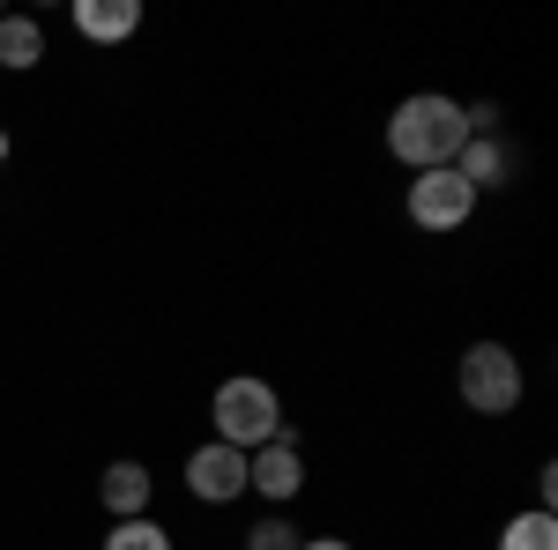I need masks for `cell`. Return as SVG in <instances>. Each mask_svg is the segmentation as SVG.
<instances>
[{
	"label": "cell",
	"mask_w": 558,
	"mask_h": 550,
	"mask_svg": "<svg viewBox=\"0 0 558 550\" xmlns=\"http://www.w3.org/2000/svg\"><path fill=\"white\" fill-rule=\"evenodd\" d=\"M462 142H470V120H462L454 97H410V105H395V120H387V149H395L402 164H417V171L454 164Z\"/></svg>",
	"instance_id": "cell-1"
},
{
	"label": "cell",
	"mask_w": 558,
	"mask_h": 550,
	"mask_svg": "<svg viewBox=\"0 0 558 550\" xmlns=\"http://www.w3.org/2000/svg\"><path fill=\"white\" fill-rule=\"evenodd\" d=\"M216 439L239 447V454L283 439V402H276V387L268 380H223L216 387Z\"/></svg>",
	"instance_id": "cell-2"
},
{
	"label": "cell",
	"mask_w": 558,
	"mask_h": 550,
	"mask_svg": "<svg viewBox=\"0 0 558 550\" xmlns=\"http://www.w3.org/2000/svg\"><path fill=\"white\" fill-rule=\"evenodd\" d=\"M462 402L484 410V417H499V410L521 402V365L507 342H476L470 357H462Z\"/></svg>",
	"instance_id": "cell-3"
},
{
	"label": "cell",
	"mask_w": 558,
	"mask_h": 550,
	"mask_svg": "<svg viewBox=\"0 0 558 550\" xmlns=\"http://www.w3.org/2000/svg\"><path fill=\"white\" fill-rule=\"evenodd\" d=\"M470 209H476V194L454 179V164L417 171V179H410V223H425V231H454V223H470Z\"/></svg>",
	"instance_id": "cell-4"
},
{
	"label": "cell",
	"mask_w": 558,
	"mask_h": 550,
	"mask_svg": "<svg viewBox=\"0 0 558 550\" xmlns=\"http://www.w3.org/2000/svg\"><path fill=\"white\" fill-rule=\"evenodd\" d=\"M186 491H194V499H209V506L239 499V491H246V454H239V447H223V439L194 447V462H186Z\"/></svg>",
	"instance_id": "cell-5"
},
{
	"label": "cell",
	"mask_w": 558,
	"mask_h": 550,
	"mask_svg": "<svg viewBox=\"0 0 558 550\" xmlns=\"http://www.w3.org/2000/svg\"><path fill=\"white\" fill-rule=\"evenodd\" d=\"M299 484H305V462H299V447H291V431H283V439H268V447H254V462H246V491L291 499Z\"/></svg>",
	"instance_id": "cell-6"
},
{
	"label": "cell",
	"mask_w": 558,
	"mask_h": 550,
	"mask_svg": "<svg viewBox=\"0 0 558 550\" xmlns=\"http://www.w3.org/2000/svg\"><path fill=\"white\" fill-rule=\"evenodd\" d=\"M454 179H462L470 194H484V186H507V179H514L507 142H499V134H470V142H462V157H454Z\"/></svg>",
	"instance_id": "cell-7"
},
{
	"label": "cell",
	"mask_w": 558,
	"mask_h": 550,
	"mask_svg": "<svg viewBox=\"0 0 558 550\" xmlns=\"http://www.w3.org/2000/svg\"><path fill=\"white\" fill-rule=\"evenodd\" d=\"M75 30L97 38V45L134 38V30H142V8H134V0H75Z\"/></svg>",
	"instance_id": "cell-8"
},
{
	"label": "cell",
	"mask_w": 558,
	"mask_h": 550,
	"mask_svg": "<svg viewBox=\"0 0 558 550\" xmlns=\"http://www.w3.org/2000/svg\"><path fill=\"white\" fill-rule=\"evenodd\" d=\"M105 506L120 513V521H142V506H149V468L142 462H112L105 468Z\"/></svg>",
	"instance_id": "cell-9"
},
{
	"label": "cell",
	"mask_w": 558,
	"mask_h": 550,
	"mask_svg": "<svg viewBox=\"0 0 558 550\" xmlns=\"http://www.w3.org/2000/svg\"><path fill=\"white\" fill-rule=\"evenodd\" d=\"M45 60V30L31 15H0V68H38Z\"/></svg>",
	"instance_id": "cell-10"
},
{
	"label": "cell",
	"mask_w": 558,
	"mask_h": 550,
	"mask_svg": "<svg viewBox=\"0 0 558 550\" xmlns=\"http://www.w3.org/2000/svg\"><path fill=\"white\" fill-rule=\"evenodd\" d=\"M499 550H558V521L551 513H521V521H507Z\"/></svg>",
	"instance_id": "cell-11"
},
{
	"label": "cell",
	"mask_w": 558,
	"mask_h": 550,
	"mask_svg": "<svg viewBox=\"0 0 558 550\" xmlns=\"http://www.w3.org/2000/svg\"><path fill=\"white\" fill-rule=\"evenodd\" d=\"M105 550H172V536H165L157 521H120V528L105 536Z\"/></svg>",
	"instance_id": "cell-12"
},
{
	"label": "cell",
	"mask_w": 558,
	"mask_h": 550,
	"mask_svg": "<svg viewBox=\"0 0 558 550\" xmlns=\"http://www.w3.org/2000/svg\"><path fill=\"white\" fill-rule=\"evenodd\" d=\"M246 550H299V528L291 521H260L254 536H246Z\"/></svg>",
	"instance_id": "cell-13"
},
{
	"label": "cell",
	"mask_w": 558,
	"mask_h": 550,
	"mask_svg": "<svg viewBox=\"0 0 558 550\" xmlns=\"http://www.w3.org/2000/svg\"><path fill=\"white\" fill-rule=\"evenodd\" d=\"M299 550H350V543H336V536H313V543H299Z\"/></svg>",
	"instance_id": "cell-14"
},
{
	"label": "cell",
	"mask_w": 558,
	"mask_h": 550,
	"mask_svg": "<svg viewBox=\"0 0 558 550\" xmlns=\"http://www.w3.org/2000/svg\"><path fill=\"white\" fill-rule=\"evenodd\" d=\"M0 157H8V134H0Z\"/></svg>",
	"instance_id": "cell-15"
}]
</instances>
